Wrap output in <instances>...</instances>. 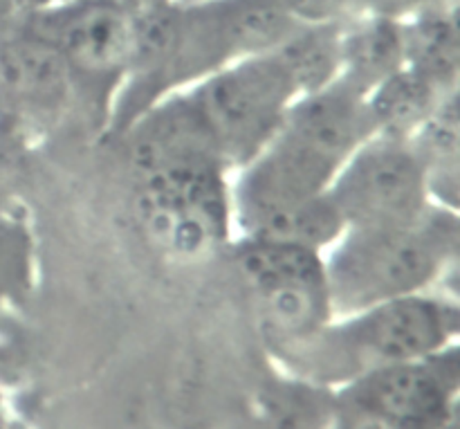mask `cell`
<instances>
[{
	"label": "cell",
	"mask_w": 460,
	"mask_h": 429,
	"mask_svg": "<svg viewBox=\"0 0 460 429\" xmlns=\"http://www.w3.org/2000/svg\"><path fill=\"white\" fill-rule=\"evenodd\" d=\"M234 61L270 54L299 21L279 0H207Z\"/></svg>",
	"instance_id": "obj_18"
},
{
	"label": "cell",
	"mask_w": 460,
	"mask_h": 429,
	"mask_svg": "<svg viewBox=\"0 0 460 429\" xmlns=\"http://www.w3.org/2000/svg\"><path fill=\"white\" fill-rule=\"evenodd\" d=\"M456 344L364 373L349 382L340 405L389 429H443L458 391Z\"/></svg>",
	"instance_id": "obj_8"
},
{
	"label": "cell",
	"mask_w": 460,
	"mask_h": 429,
	"mask_svg": "<svg viewBox=\"0 0 460 429\" xmlns=\"http://www.w3.org/2000/svg\"><path fill=\"white\" fill-rule=\"evenodd\" d=\"M126 9L130 12H137V9H146V7H155V4H164L171 3V0H119Z\"/></svg>",
	"instance_id": "obj_26"
},
{
	"label": "cell",
	"mask_w": 460,
	"mask_h": 429,
	"mask_svg": "<svg viewBox=\"0 0 460 429\" xmlns=\"http://www.w3.org/2000/svg\"><path fill=\"white\" fill-rule=\"evenodd\" d=\"M34 277L31 234L16 216L0 211V299L27 295Z\"/></svg>",
	"instance_id": "obj_21"
},
{
	"label": "cell",
	"mask_w": 460,
	"mask_h": 429,
	"mask_svg": "<svg viewBox=\"0 0 460 429\" xmlns=\"http://www.w3.org/2000/svg\"><path fill=\"white\" fill-rule=\"evenodd\" d=\"M407 66L404 22L398 18L367 13L341 31V76L362 94Z\"/></svg>",
	"instance_id": "obj_13"
},
{
	"label": "cell",
	"mask_w": 460,
	"mask_h": 429,
	"mask_svg": "<svg viewBox=\"0 0 460 429\" xmlns=\"http://www.w3.org/2000/svg\"><path fill=\"white\" fill-rule=\"evenodd\" d=\"M418 160L427 174L431 201L458 211L460 178V117L458 90L445 94L411 139Z\"/></svg>",
	"instance_id": "obj_16"
},
{
	"label": "cell",
	"mask_w": 460,
	"mask_h": 429,
	"mask_svg": "<svg viewBox=\"0 0 460 429\" xmlns=\"http://www.w3.org/2000/svg\"><path fill=\"white\" fill-rule=\"evenodd\" d=\"M281 133L299 139L341 166L368 138H373L367 94L344 79L301 94L288 108Z\"/></svg>",
	"instance_id": "obj_12"
},
{
	"label": "cell",
	"mask_w": 460,
	"mask_h": 429,
	"mask_svg": "<svg viewBox=\"0 0 460 429\" xmlns=\"http://www.w3.org/2000/svg\"><path fill=\"white\" fill-rule=\"evenodd\" d=\"M25 25L63 58L81 111L108 124L133 49L130 9L119 0H66L30 12Z\"/></svg>",
	"instance_id": "obj_3"
},
{
	"label": "cell",
	"mask_w": 460,
	"mask_h": 429,
	"mask_svg": "<svg viewBox=\"0 0 460 429\" xmlns=\"http://www.w3.org/2000/svg\"><path fill=\"white\" fill-rule=\"evenodd\" d=\"M341 22H299L279 45L274 58L281 63L296 97L335 84L341 76Z\"/></svg>",
	"instance_id": "obj_19"
},
{
	"label": "cell",
	"mask_w": 460,
	"mask_h": 429,
	"mask_svg": "<svg viewBox=\"0 0 460 429\" xmlns=\"http://www.w3.org/2000/svg\"><path fill=\"white\" fill-rule=\"evenodd\" d=\"M458 211L434 205L413 223L349 228L323 252L335 317L431 292L456 261Z\"/></svg>",
	"instance_id": "obj_2"
},
{
	"label": "cell",
	"mask_w": 460,
	"mask_h": 429,
	"mask_svg": "<svg viewBox=\"0 0 460 429\" xmlns=\"http://www.w3.org/2000/svg\"><path fill=\"white\" fill-rule=\"evenodd\" d=\"M328 193L346 229L413 223L436 205L411 142L382 135L368 138L340 166Z\"/></svg>",
	"instance_id": "obj_7"
},
{
	"label": "cell",
	"mask_w": 460,
	"mask_h": 429,
	"mask_svg": "<svg viewBox=\"0 0 460 429\" xmlns=\"http://www.w3.org/2000/svg\"><path fill=\"white\" fill-rule=\"evenodd\" d=\"M402 22L407 66L443 90H458V9L427 4Z\"/></svg>",
	"instance_id": "obj_15"
},
{
	"label": "cell",
	"mask_w": 460,
	"mask_h": 429,
	"mask_svg": "<svg viewBox=\"0 0 460 429\" xmlns=\"http://www.w3.org/2000/svg\"><path fill=\"white\" fill-rule=\"evenodd\" d=\"M135 214L148 241L169 259H209L232 243L229 171L207 165L137 178Z\"/></svg>",
	"instance_id": "obj_4"
},
{
	"label": "cell",
	"mask_w": 460,
	"mask_h": 429,
	"mask_svg": "<svg viewBox=\"0 0 460 429\" xmlns=\"http://www.w3.org/2000/svg\"><path fill=\"white\" fill-rule=\"evenodd\" d=\"M27 139L0 121V193L12 192L21 183L27 165Z\"/></svg>",
	"instance_id": "obj_22"
},
{
	"label": "cell",
	"mask_w": 460,
	"mask_h": 429,
	"mask_svg": "<svg viewBox=\"0 0 460 429\" xmlns=\"http://www.w3.org/2000/svg\"><path fill=\"white\" fill-rule=\"evenodd\" d=\"M27 13L30 12L22 9L18 0H0V43L25 25Z\"/></svg>",
	"instance_id": "obj_24"
},
{
	"label": "cell",
	"mask_w": 460,
	"mask_h": 429,
	"mask_svg": "<svg viewBox=\"0 0 460 429\" xmlns=\"http://www.w3.org/2000/svg\"><path fill=\"white\" fill-rule=\"evenodd\" d=\"M184 90L229 171L243 169L277 138L296 99L274 54L234 61Z\"/></svg>",
	"instance_id": "obj_5"
},
{
	"label": "cell",
	"mask_w": 460,
	"mask_h": 429,
	"mask_svg": "<svg viewBox=\"0 0 460 429\" xmlns=\"http://www.w3.org/2000/svg\"><path fill=\"white\" fill-rule=\"evenodd\" d=\"M346 223L331 193L323 192L301 205L290 207L272 219L263 220L250 234L238 238H268V241L292 243L314 252H326L344 234Z\"/></svg>",
	"instance_id": "obj_20"
},
{
	"label": "cell",
	"mask_w": 460,
	"mask_h": 429,
	"mask_svg": "<svg viewBox=\"0 0 460 429\" xmlns=\"http://www.w3.org/2000/svg\"><path fill=\"white\" fill-rule=\"evenodd\" d=\"M449 93L454 90H443L425 75L404 66L367 94L373 135L409 142Z\"/></svg>",
	"instance_id": "obj_14"
},
{
	"label": "cell",
	"mask_w": 460,
	"mask_h": 429,
	"mask_svg": "<svg viewBox=\"0 0 460 429\" xmlns=\"http://www.w3.org/2000/svg\"><path fill=\"white\" fill-rule=\"evenodd\" d=\"M340 165L279 130L232 183L234 232L245 237L263 220L328 192Z\"/></svg>",
	"instance_id": "obj_10"
},
{
	"label": "cell",
	"mask_w": 460,
	"mask_h": 429,
	"mask_svg": "<svg viewBox=\"0 0 460 429\" xmlns=\"http://www.w3.org/2000/svg\"><path fill=\"white\" fill-rule=\"evenodd\" d=\"M279 3L299 22H341L349 18L358 0H279Z\"/></svg>",
	"instance_id": "obj_23"
},
{
	"label": "cell",
	"mask_w": 460,
	"mask_h": 429,
	"mask_svg": "<svg viewBox=\"0 0 460 429\" xmlns=\"http://www.w3.org/2000/svg\"><path fill=\"white\" fill-rule=\"evenodd\" d=\"M61 3H66V0H18V4L27 9V12H39V9H48Z\"/></svg>",
	"instance_id": "obj_25"
},
{
	"label": "cell",
	"mask_w": 460,
	"mask_h": 429,
	"mask_svg": "<svg viewBox=\"0 0 460 429\" xmlns=\"http://www.w3.org/2000/svg\"><path fill=\"white\" fill-rule=\"evenodd\" d=\"M458 306L422 292L332 317L314 335L279 353L314 385L353 382L364 373L425 358L456 344Z\"/></svg>",
	"instance_id": "obj_1"
},
{
	"label": "cell",
	"mask_w": 460,
	"mask_h": 429,
	"mask_svg": "<svg viewBox=\"0 0 460 429\" xmlns=\"http://www.w3.org/2000/svg\"><path fill=\"white\" fill-rule=\"evenodd\" d=\"M121 135L126 138V156L135 180L189 166H225L187 90L153 103Z\"/></svg>",
	"instance_id": "obj_11"
},
{
	"label": "cell",
	"mask_w": 460,
	"mask_h": 429,
	"mask_svg": "<svg viewBox=\"0 0 460 429\" xmlns=\"http://www.w3.org/2000/svg\"><path fill=\"white\" fill-rule=\"evenodd\" d=\"M75 108L72 76L48 40L22 25L0 43V121L31 142L58 129Z\"/></svg>",
	"instance_id": "obj_9"
},
{
	"label": "cell",
	"mask_w": 460,
	"mask_h": 429,
	"mask_svg": "<svg viewBox=\"0 0 460 429\" xmlns=\"http://www.w3.org/2000/svg\"><path fill=\"white\" fill-rule=\"evenodd\" d=\"M234 268L277 349L314 335L332 317L322 252L268 238H236Z\"/></svg>",
	"instance_id": "obj_6"
},
{
	"label": "cell",
	"mask_w": 460,
	"mask_h": 429,
	"mask_svg": "<svg viewBox=\"0 0 460 429\" xmlns=\"http://www.w3.org/2000/svg\"><path fill=\"white\" fill-rule=\"evenodd\" d=\"M337 400L322 385L296 380L268 382L247 405L250 429H328L335 421Z\"/></svg>",
	"instance_id": "obj_17"
}]
</instances>
